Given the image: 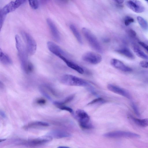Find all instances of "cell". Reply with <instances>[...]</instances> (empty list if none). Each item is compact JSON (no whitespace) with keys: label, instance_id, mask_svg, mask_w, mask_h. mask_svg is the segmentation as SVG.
Listing matches in <instances>:
<instances>
[{"label":"cell","instance_id":"22","mask_svg":"<svg viewBox=\"0 0 148 148\" xmlns=\"http://www.w3.org/2000/svg\"><path fill=\"white\" fill-rule=\"evenodd\" d=\"M117 52L129 58L132 59L134 58V56L131 51L126 48H123L117 49Z\"/></svg>","mask_w":148,"mask_h":148},{"label":"cell","instance_id":"15","mask_svg":"<svg viewBox=\"0 0 148 148\" xmlns=\"http://www.w3.org/2000/svg\"><path fill=\"white\" fill-rule=\"evenodd\" d=\"M47 135L52 138H61L70 137L71 135L68 132L61 130H54L50 132Z\"/></svg>","mask_w":148,"mask_h":148},{"label":"cell","instance_id":"4","mask_svg":"<svg viewBox=\"0 0 148 148\" xmlns=\"http://www.w3.org/2000/svg\"><path fill=\"white\" fill-rule=\"evenodd\" d=\"M75 116L80 127L84 129H90L93 128L88 114L83 110L78 109L75 112Z\"/></svg>","mask_w":148,"mask_h":148},{"label":"cell","instance_id":"19","mask_svg":"<svg viewBox=\"0 0 148 148\" xmlns=\"http://www.w3.org/2000/svg\"><path fill=\"white\" fill-rule=\"evenodd\" d=\"M131 47L134 52L138 57L145 60H148V56L137 45L132 44Z\"/></svg>","mask_w":148,"mask_h":148},{"label":"cell","instance_id":"37","mask_svg":"<svg viewBox=\"0 0 148 148\" xmlns=\"http://www.w3.org/2000/svg\"><path fill=\"white\" fill-rule=\"evenodd\" d=\"M57 148H70L69 147L64 146H60L57 147Z\"/></svg>","mask_w":148,"mask_h":148},{"label":"cell","instance_id":"32","mask_svg":"<svg viewBox=\"0 0 148 148\" xmlns=\"http://www.w3.org/2000/svg\"><path fill=\"white\" fill-rule=\"evenodd\" d=\"M140 66L144 68H148V61H143L139 63Z\"/></svg>","mask_w":148,"mask_h":148},{"label":"cell","instance_id":"24","mask_svg":"<svg viewBox=\"0 0 148 148\" xmlns=\"http://www.w3.org/2000/svg\"><path fill=\"white\" fill-rule=\"evenodd\" d=\"M75 95L72 94L66 97L64 100L61 101H55L53 103L57 107L59 106L64 105L66 103L71 101L74 99Z\"/></svg>","mask_w":148,"mask_h":148},{"label":"cell","instance_id":"6","mask_svg":"<svg viewBox=\"0 0 148 148\" xmlns=\"http://www.w3.org/2000/svg\"><path fill=\"white\" fill-rule=\"evenodd\" d=\"M21 34L26 45V47L29 55H32L35 52L37 47L36 42L32 36L28 33L22 31Z\"/></svg>","mask_w":148,"mask_h":148},{"label":"cell","instance_id":"9","mask_svg":"<svg viewBox=\"0 0 148 148\" xmlns=\"http://www.w3.org/2000/svg\"><path fill=\"white\" fill-rule=\"evenodd\" d=\"M49 50L52 53L59 57L68 58V54L59 46L51 41H48L47 43Z\"/></svg>","mask_w":148,"mask_h":148},{"label":"cell","instance_id":"35","mask_svg":"<svg viewBox=\"0 0 148 148\" xmlns=\"http://www.w3.org/2000/svg\"><path fill=\"white\" fill-rule=\"evenodd\" d=\"M0 115L2 117L5 118L6 117V115L4 112L2 111H0Z\"/></svg>","mask_w":148,"mask_h":148},{"label":"cell","instance_id":"31","mask_svg":"<svg viewBox=\"0 0 148 148\" xmlns=\"http://www.w3.org/2000/svg\"><path fill=\"white\" fill-rule=\"evenodd\" d=\"M46 101L45 99L43 98H39L36 100V103L40 105H43L46 103Z\"/></svg>","mask_w":148,"mask_h":148},{"label":"cell","instance_id":"36","mask_svg":"<svg viewBox=\"0 0 148 148\" xmlns=\"http://www.w3.org/2000/svg\"><path fill=\"white\" fill-rule=\"evenodd\" d=\"M115 1L118 4H122L124 2V1L122 0H115Z\"/></svg>","mask_w":148,"mask_h":148},{"label":"cell","instance_id":"29","mask_svg":"<svg viewBox=\"0 0 148 148\" xmlns=\"http://www.w3.org/2000/svg\"><path fill=\"white\" fill-rule=\"evenodd\" d=\"M57 107L61 110L66 111L70 113L73 112V110L71 108L64 105L60 106Z\"/></svg>","mask_w":148,"mask_h":148},{"label":"cell","instance_id":"18","mask_svg":"<svg viewBox=\"0 0 148 148\" xmlns=\"http://www.w3.org/2000/svg\"><path fill=\"white\" fill-rule=\"evenodd\" d=\"M49 125V124L47 122L40 121H37L29 123L24 126L23 127V128L25 129H27L38 127H47Z\"/></svg>","mask_w":148,"mask_h":148},{"label":"cell","instance_id":"34","mask_svg":"<svg viewBox=\"0 0 148 148\" xmlns=\"http://www.w3.org/2000/svg\"><path fill=\"white\" fill-rule=\"evenodd\" d=\"M129 33L132 36L135 37L136 36V34L134 31L132 29H130L129 31Z\"/></svg>","mask_w":148,"mask_h":148},{"label":"cell","instance_id":"20","mask_svg":"<svg viewBox=\"0 0 148 148\" xmlns=\"http://www.w3.org/2000/svg\"><path fill=\"white\" fill-rule=\"evenodd\" d=\"M69 27L76 39L80 44H83V41L81 36L76 26L73 24L70 25Z\"/></svg>","mask_w":148,"mask_h":148},{"label":"cell","instance_id":"30","mask_svg":"<svg viewBox=\"0 0 148 148\" xmlns=\"http://www.w3.org/2000/svg\"><path fill=\"white\" fill-rule=\"evenodd\" d=\"M132 106L135 114L138 116H140V114L136 105L134 103H132Z\"/></svg>","mask_w":148,"mask_h":148},{"label":"cell","instance_id":"7","mask_svg":"<svg viewBox=\"0 0 148 148\" xmlns=\"http://www.w3.org/2000/svg\"><path fill=\"white\" fill-rule=\"evenodd\" d=\"M103 136L105 137L110 138H139L140 137L139 135L134 132L121 131L107 132Z\"/></svg>","mask_w":148,"mask_h":148},{"label":"cell","instance_id":"33","mask_svg":"<svg viewBox=\"0 0 148 148\" xmlns=\"http://www.w3.org/2000/svg\"><path fill=\"white\" fill-rule=\"evenodd\" d=\"M138 43L140 46L144 48L148 52V45L142 41H139L138 42Z\"/></svg>","mask_w":148,"mask_h":148},{"label":"cell","instance_id":"14","mask_svg":"<svg viewBox=\"0 0 148 148\" xmlns=\"http://www.w3.org/2000/svg\"><path fill=\"white\" fill-rule=\"evenodd\" d=\"M47 22L53 38L57 41H60L61 39L60 34L55 24L49 18L47 19Z\"/></svg>","mask_w":148,"mask_h":148},{"label":"cell","instance_id":"11","mask_svg":"<svg viewBox=\"0 0 148 148\" xmlns=\"http://www.w3.org/2000/svg\"><path fill=\"white\" fill-rule=\"evenodd\" d=\"M126 4L130 9L136 13H141L145 10V7L139 1H128L126 2Z\"/></svg>","mask_w":148,"mask_h":148},{"label":"cell","instance_id":"38","mask_svg":"<svg viewBox=\"0 0 148 148\" xmlns=\"http://www.w3.org/2000/svg\"><path fill=\"white\" fill-rule=\"evenodd\" d=\"M6 140V139H1L0 140V142H1L4 141Z\"/></svg>","mask_w":148,"mask_h":148},{"label":"cell","instance_id":"1","mask_svg":"<svg viewBox=\"0 0 148 148\" xmlns=\"http://www.w3.org/2000/svg\"><path fill=\"white\" fill-rule=\"evenodd\" d=\"M16 46L21 65L23 70L26 72L28 66L30 63L28 60V53L25 45L20 36L17 35L15 36Z\"/></svg>","mask_w":148,"mask_h":148},{"label":"cell","instance_id":"12","mask_svg":"<svg viewBox=\"0 0 148 148\" xmlns=\"http://www.w3.org/2000/svg\"><path fill=\"white\" fill-rule=\"evenodd\" d=\"M108 89L114 93L124 97L128 99H131V96L129 93L125 89L116 85L112 84L107 85Z\"/></svg>","mask_w":148,"mask_h":148},{"label":"cell","instance_id":"10","mask_svg":"<svg viewBox=\"0 0 148 148\" xmlns=\"http://www.w3.org/2000/svg\"><path fill=\"white\" fill-rule=\"evenodd\" d=\"M52 138L47 135L38 138L29 140L24 142L25 145L29 146L34 147L42 145L51 141Z\"/></svg>","mask_w":148,"mask_h":148},{"label":"cell","instance_id":"8","mask_svg":"<svg viewBox=\"0 0 148 148\" xmlns=\"http://www.w3.org/2000/svg\"><path fill=\"white\" fill-rule=\"evenodd\" d=\"M84 61L92 64H96L102 60V57L99 54L92 51H88L84 53L82 56Z\"/></svg>","mask_w":148,"mask_h":148},{"label":"cell","instance_id":"25","mask_svg":"<svg viewBox=\"0 0 148 148\" xmlns=\"http://www.w3.org/2000/svg\"><path fill=\"white\" fill-rule=\"evenodd\" d=\"M105 102V101L103 98L99 97L95 99L92 100L88 105H91L98 103H103Z\"/></svg>","mask_w":148,"mask_h":148},{"label":"cell","instance_id":"13","mask_svg":"<svg viewBox=\"0 0 148 148\" xmlns=\"http://www.w3.org/2000/svg\"><path fill=\"white\" fill-rule=\"evenodd\" d=\"M111 65L114 68L125 72H129L132 69L125 65L123 62L117 59H112L110 61Z\"/></svg>","mask_w":148,"mask_h":148},{"label":"cell","instance_id":"26","mask_svg":"<svg viewBox=\"0 0 148 148\" xmlns=\"http://www.w3.org/2000/svg\"><path fill=\"white\" fill-rule=\"evenodd\" d=\"M124 23L125 25L128 26L134 21V19L129 16L125 17L124 19Z\"/></svg>","mask_w":148,"mask_h":148},{"label":"cell","instance_id":"21","mask_svg":"<svg viewBox=\"0 0 148 148\" xmlns=\"http://www.w3.org/2000/svg\"><path fill=\"white\" fill-rule=\"evenodd\" d=\"M0 61L4 65H10L12 63V61L9 56L3 52L1 49H0Z\"/></svg>","mask_w":148,"mask_h":148},{"label":"cell","instance_id":"2","mask_svg":"<svg viewBox=\"0 0 148 148\" xmlns=\"http://www.w3.org/2000/svg\"><path fill=\"white\" fill-rule=\"evenodd\" d=\"M61 81L63 84L72 86L87 87L89 84L84 79L70 74H65L61 77Z\"/></svg>","mask_w":148,"mask_h":148},{"label":"cell","instance_id":"28","mask_svg":"<svg viewBox=\"0 0 148 148\" xmlns=\"http://www.w3.org/2000/svg\"><path fill=\"white\" fill-rule=\"evenodd\" d=\"M44 87L53 95L56 97L58 96V94L56 91L51 86L48 85H45Z\"/></svg>","mask_w":148,"mask_h":148},{"label":"cell","instance_id":"23","mask_svg":"<svg viewBox=\"0 0 148 148\" xmlns=\"http://www.w3.org/2000/svg\"><path fill=\"white\" fill-rule=\"evenodd\" d=\"M137 20L141 28L144 30H148V23L147 21L141 16H138L137 17Z\"/></svg>","mask_w":148,"mask_h":148},{"label":"cell","instance_id":"5","mask_svg":"<svg viewBox=\"0 0 148 148\" xmlns=\"http://www.w3.org/2000/svg\"><path fill=\"white\" fill-rule=\"evenodd\" d=\"M83 34L91 47L97 52L101 53L103 49L101 46L95 36L88 29L84 27L82 29Z\"/></svg>","mask_w":148,"mask_h":148},{"label":"cell","instance_id":"16","mask_svg":"<svg viewBox=\"0 0 148 148\" xmlns=\"http://www.w3.org/2000/svg\"><path fill=\"white\" fill-rule=\"evenodd\" d=\"M61 59L63 61L67 66L70 68L80 74H82L84 73V70L81 66L73 61L69 60L68 58L63 57Z\"/></svg>","mask_w":148,"mask_h":148},{"label":"cell","instance_id":"3","mask_svg":"<svg viewBox=\"0 0 148 148\" xmlns=\"http://www.w3.org/2000/svg\"><path fill=\"white\" fill-rule=\"evenodd\" d=\"M26 1V0H17L14 1H11L1 10L0 11L1 29L3 25L7 14L14 11Z\"/></svg>","mask_w":148,"mask_h":148},{"label":"cell","instance_id":"17","mask_svg":"<svg viewBox=\"0 0 148 148\" xmlns=\"http://www.w3.org/2000/svg\"><path fill=\"white\" fill-rule=\"evenodd\" d=\"M128 117L136 125L142 127L148 126V118L140 119L134 117L131 114L128 115Z\"/></svg>","mask_w":148,"mask_h":148},{"label":"cell","instance_id":"27","mask_svg":"<svg viewBox=\"0 0 148 148\" xmlns=\"http://www.w3.org/2000/svg\"><path fill=\"white\" fill-rule=\"evenodd\" d=\"M29 3L30 6L33 9H37L39 6V2L37 0H29Z\"/></svg>","mask_w":148,"mask_h":148}]
</instances>
